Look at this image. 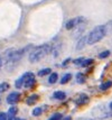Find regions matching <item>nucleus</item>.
<instances>
[{
	"instance_id": "obj_1",
	"label": "nucleus",
	"mask_w": 112,
	"mask_h": 120,
	"mask_svg": "<svg viewBox=\"0 0 112 120\" xmlns=\"http://www.w3.org/2000/svg\"><path fill=\"white\" fill-rule=\"evenodd\" d=\"M52 47L49 44H44L39 47H36L30 54H29V62L30 63H37L42 58H44L48 53H51Z\"/></svg>"
},
{
	"instance_id": "obj_2",
	"label": "nucleus",
	"mask_w": 112,
	"mask_h": 120,
	"mask_svg": "<svg viewBox=\"0 0 112 120\" xmlns=\"http://www.w3.org/2000/svg\"><path fill=\"white\" fill-rule=\"evenodd\" d=\"M32 46H27L22 49H8L7 52L5 53V56H4V60L7 64L9 63H15V62H18L19 60H22V56L25 55V53L27 52V49Z\"/></svg>"
},
{
	"instance_id": "obj_3",
	"label": "nucleus",
	"mask_w": 112,
	"mask_h": 120,
	"mask_svg": "<svg viewBox=\"0 0 112 120\" xmlns=\"http://www.w3.org/2000/svg\"><path fill=\"white\" fill-rule=\"evenodd\" d=\"M107 35V31H105V27L103 26H96L93 30L91 31L90 34L87 35V44L89 45H93L96 44L101 41L102 38H104V36Z\"/></svg>"
},
{
	"instance_id": "obj_4",
	"label": "nucleus",
	"mask_w": 112,
	"mask_h": 120,
	"mask_svg": "<svg viewBox=\"0 0 112 120\" xmlns=\"http://www.w3.org/2000/svg\"><path fill=\"white\" fill-rule=\"evenodd\" d=\"M85 22V18L84 17H76V18H72L69 19L66 24H65V28L66 29H74L76 26H79L80 24H83Z\"/></svg>"
},
{
	"instance_id": "obj_5",
	"label": "nucleus",
	"mask_w": 112,
	"mask_h": 120,
	"mask_svg": "<svg viewBox=\"0 0 112 120\" xmlns=\"http://www.w3.org/2000/svg\"><path fill=\"white\" fill-rule=\"evenodd\" d=\"M34 84H35V75H34L32 72H27L24 86H26V88H32V86H34Z\"/></svg>"
},
{
	"instance_id": "obj_6",
	"label": "nucleus",
	"mask_w": 112,
	"mask_h": 120,
	"mask_svg": "<svg viewBox=\"0 0 112 120\" xmlns=\"http://www.w3.org/2000/svg\"><path fill=\"white\" fill-rule=\"evenodd\" d=\"M19 98H20V94L18 92H12V93H10L7 97V102L9 105H15L16 102H18Z\"/></svg>"
},
{
	"instance_id": "obj_7",
	"label": "nucleus",
	"mask_w": 112,
	"mask_h": 120,
	"mask_svg": "<svg viewBox=\"0 0 112 120\" xmlns=\"http://www.w3.org/2000/svg\"><path fill=\"white\" fill-rule=\"evenodd\" d=\"M87 44V36H82L77 41V43H76V49L77 51H81V49H83L84 47H85V45Z\"/></svg>"
},
{
	"instance_id": "obj_8",
	"label": "nucleus",
	"mask_w": 112,
	"mask_h": 120,
	"mask_svg": "<svg viewBox=\"0 0 112 120\" xmlns=\"http://www.w3.org/2000/svg\"><path fill=\"white\" fill-rule=\"evenodd\" d=\"M89 101H90V99H89V97H87L86 94H80V95H79V98L75 100V102H76V105H86Z\"/></svg>"
},
{
	"instance_id": "obj_9",
	"label": "nucleus",
	"mask_w": 112,
	"mask_h": 120,
	"mask_svg": "<svg viewBox=\"0 0 112 120\" xmlns=\"http://www.w3.org/2000/svg\"><path fill=\"white\" fill-rule=\"evenodd\" d=\"M75 28H76V29H75V31L72 34V36L77 37V36H80L81 34L84 31V29H85V25H84V22H83V24H80L79 26H76Z\"/></svg>"
},
{
	"instance_id": "obj_10",
	"label": "nucleus",
	"mask_w": 112,
	"mask_h": 120,
	"mask_svg": "<svg viewBox=\"0 0 112 120\" xmlns=\"http://www.w3.org/2000/svg\"><path fill=\"white\" fill-rule=\"evenodd\" d=\"M38 99H39V95H37V94H33V95H30V97L27 98L26 103L28 105H35V103L37 102Z\"/></svg>"
},
{
	"instance_id": "obj_11",
	"label": "nucleus",
	"mask_w": 112,
	"mask_h": 120,
	"mask_svg": "<svg viewBox=\"0 0 112 120\" xmlns=\"http://www.w3.org/2000/svg\"><path fill=\"white\" fill-rule=\"evenodd\" d=\"M25 79H26V73L24 74V75H22V76H20V78H19L16 81L15 85H16L17 89H20L22 86H24V83H25Z\"/></svg>"
},
{
	"instance_id": "obj_12",
	"label": "nucleus",
	"mask_w": 112,
	"mask_h": 120,
	"mask_svg": "<svg viewBox=\"0 0 112 120\" xmlns=\"http://www.w3.org/2000/svg\"><path fill=\"white\" fill-rule=\"evenodd\" d=\"M54 98L57 100H64L66 98V93L63 92V91H56L55 93H54Z\"/></svg>"
},
{
	"instance_id": "obj_13",
	"label": "nucleus",
	"mask_w": 112,
	"mask_h": 120,
	"mask_svg": "<svg viewBox=\"0 0 112 120\" xmlns=\"http://www.w3.org/2000/svg\"><path fill=\"white\" fill-rule=\"evenodd\" d=\"M57 79H58V75H57V73H51V75H49V78H48V82L51 84H54L57 82Z\"/></svg>"
},
{
	"instance_id": "obj_14",
	"label": "nucleus",
	"mask_w": 112,
	"mask_h": 120,
	"mask_svg": "<svg viewBox=\"0 0 112 120\" xmlns=\"http://www.w3.org/2000/svg\"><path fill=\"white\" fill-rule=\"evenodd\" d=\"M51 72H52V70H51L49 68H43V70H40V71L38 72V75H39V76H45V75H48V74H51Z\"/></svg>"
},
{
	"instance_id": "obj_15",
	"label": "nucleus",
	"mask_w": 112,
	"mask_h": 120,
	"mask_svg": "<svg viewBox=\"0 0 112 120\" xmlns=\"http://www.w3.org/2000/svg\"><path fill=\"white\" fill-rule=\"evenodd\" d=\"M18 112V109H17L16 107H11L10 109H9V111H8V117L9 118H11V117H15L16 116V113Z\"/></svg>"
},
{
	"instance_id": "obj_16",
	"label": "nucleus",
	"mask_w": 112,
	"mask_h": 120,
	"mask_svg": "<svg viewBox=\"0 0 112 120\" xmlns=\"http://www.w3.org/2000/svg\"><path fill=\"white\" fill-rule=\"evenodd\" d=\"M72 79V74H69V73H67V74H65L63 78L61 79V83L62 84H65V83H67L69 80Z\"/></svg>"
},
{
	"instance_id": "obj_17",
	"label": "nucleus",
	"mask_w": 112,
	"mask_h": 120,
	"mask_svg": "<svg viewBox=\"0 0 112 120\" xmlns=\"http://www.w3.org/2000/svg\"><path fill=\"white\" fill-rule=\"evenodd\" d=\"M42 112H43V108H35V109L33 110V115L35 116V117H38V116L42 115Z\"/></svg>"
},
{
	"instance_id": "obj_18",
	"label": "nucleus",
	"mask_w": 112,
	"mask_h": 120,
	"mask_svg": "<svg viewBox=\"0 0 112 120\" xmlns=\"http://www.w3.org/2000/svg\"><path fill=\"white\" fill-rule=\"evenodd\" d=\"M76 81H77V83H83L84 81H85V78H84V75L82 73H79L76 75Z\"/></svg>"
},
{
	"instance_id": "obj_19",
	"label": "nucleus",
	"mask_w": 112,
	"mask_h": 120,
	"mask_svg": "<svg viewBox=\"0 0 112 120\" xmlns=\"http://www.w3.org/2000/svg\"><path fill=\"white\" fill-rule=\"evenodd\" d=\"M92 63H93V60H92V58H85V60L83 61V63L81 64V66H89Z\"/></svg>"
},
{
	"instance_id": "obj_20",
	"label": "nucleus",
	"mask_w": 112,
	"mask_h": 120,
	"mask_svg": "<svg viewBox=\"0 0 112 120\" xmlns=\"http://www.w3.org/2000/svg\"><path fill=\"white\" fill-rule=\"evenodd\" d=\"M9 89V84L8 83H0V92H5Z\"/></svg>"
},
{
	"instance_id": "obj_21",
	"label": "nucleus",
	"mask_w": 112,
	"mask_h": 120,
	"mask_svg": "<svg viewBox=\"0 0 112 120\" xmlns=\"http://www.w3.org/2000/svg\"><path fill=\"white\" fill-rule=\"evenodd\" d=\"M104 27H105V31H107V34L112 33V20L110 21V22H108L107 25H104Z\"/></svg>"
},
{
	"instance_id": "obj_22",
	"label": "nucleus",
	"mask_w": 112,
	"mask_h": 120,
	"mask_svg": "<svg viewBox=\"0 0 112 120\" xmlns=\"http://www.w3.org/2000/svg\"><path fill=\"white\" fill-rule=\"evenodd\" d=\"M111 85H112V82H107V83L101 84L100 89H101V90H107V89H109V88H110Z\"/></svg>"
},
{
	"instance_id": "obj_23",
	"label": "nucleus",
	"mask_w": 112,
	"mask_h": 120,
	"mask_svg": "<svg viewBox=\"0 0 112 120\" xmlns=\"http://www.w3.org/2000/svg\"><path fill=\"white\" fill-rule=\"evenodd\" d=\"M61 119H62V115H61V113H55V115H53L48 120H61Z\"/></svg>"
},
{
	"instance_id": "obj_24",
	"label": "nucleus",
	"mask_w": 112,
	"mask_h": 120,
	"mask_svg": "<svg viewBox=\"0 0 112 120\" xmlns=\"http://www.w3.org/2000/svg\"><path fill=\"white\" fill-rule=\"evenodd\" d=\"M109 55H110V52H109V51H104V52H102V53L99 54V57L100 58H105V57H108Z\"/></svg>"
},
{
	"instance_id": "obj_25",
	"label": "nucleus",
	"mask_w": 112,
	"mask_h": 120,
	"mask_svg": "<svg viewBox=\"0 0 112 120\" xmlns=\"http://www.w3.org/2000/svg\"><path fill=\"white\" fill-rule=\"evenodd\" d=\"M84 60H85L84 57H80V58H76V60H74L73 62H74L75 65H81V64L83 63V61H84Z\"/></svg>"
},
{
	"instance_id": "obj_26",
	"label": "nucleus",
	"mask_w": 112,
	"mask_h": 120,
	"mask_svg": "<svg viewBox=\"0 0 112 120\" xmlns=\"http://www.w3.org/2000/svg\"><path fill=\"white\" fill-rule=\"evenodd\" d=\"M0 120H8V116L5 112H0Z\"/></svg>"
},
{
	"instance_id": "obj_27",
	"label": "nucleus",
	"mask_w": 112,
	"mask_h": 120,
	"mask_svg": "<svg viewBox=\"0 0 112 120\" xmlns=\"http://www.w3.org/2000/svg\"><path fill=\"white\" fill-rule=\"evenodd\" d=\"M69 60H71V58H67V60H66V61H64V62H63V65H66V64H69Z\"/></svg>"
},
{
	"instance_id": "obj_28",
	"label": "nucleus",
	"mask_w": 112,
	"mask_h": 120,
	"mask_svg": "<svg viewBox=\"0 0 112 120\" xmlns=\"http://www.w3.org/2000/svg\"><path fill=\"white\" fill-rule=\"evenodd\" d=\"M9 120H24V119H19V118H15V117H11V118H9Z\"/></svg>"
},
{
	"instance_id": "obj_29",
	"label": "nucleus",
	"mask_w": 112,
	"mask_h": 120,
	"mask_svg": "<svg viewBox=\"0 0 112 120\" xmlns=\"http://www.w3.org/2000/svg\"><path fill=\"white\" fill-rule=\"evenodd\" d=\"M62 120H72V118L67 116V117H64V118H63V119H62Z\"/></svg>"
},
{
	"instance_id": "obj_30",
	"label": "nucleus",
	"mask_w": 112,
	"mask_h": 120,
	"mask_svg": "<svg viewBox=\"0 0 112 120\" xmlns=\"http://www.w3.org/2000/svg\"><path fill=\"white\" fill-rule=\"evenodd\" d=\"M2 63H4V62H2V60L0 58V68H1V66H2Z\"/></svg>"
},
{
	"instance_id": "obj_31",
	"label": "nucleus",
	"mask_w": 112,
	"mask_h": 120,
	"mask_svg": "<svg viewBox=\"0 0 112 120\" xmlns=\"http://www.w3.org/2000/svg\"><path fill=\"white\" fill-rule=\"evenodd\" d=\"M79 120H93V119H89V118H83V119H79Z\"/></svg>"
},
{
	"instance_id": "obj_32",
	"label": "nucleus",
	"mask_w": 112,
	"mask_h": 120,
	"mask_svg": "<svg viewBox=\"0 0 112 120\" xmlns=\"http://www.w3.org/2000/svg\"><path fill=\"white\" fill-rule=\"evenodd\" d=\"M109 107H110V109L112 110V102H111V103H110V105H109Z\"/></svg>"
}]
</instances>
